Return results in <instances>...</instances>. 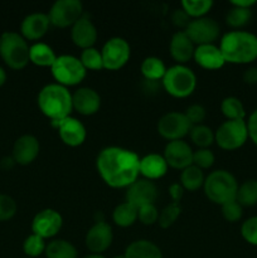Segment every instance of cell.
<instances>
[{
  "label": "cell",
  "instance_id": "obj_1",
  "mask_svg": "<svg viewBox=\"0 0 257 258\" xmlns=\"http://www.w3.org/2000/svg\"><path fill=\"white\" fill-rule=\"evenodd\" d=\"M96 168L108 186L128 188L140 175V158L128 149L108 146L97 155Z\"/></svg>",
  "mask_w": 257,
  "mask_h": 258
},
{
  "label": "cell",
  "instance_id": "obj_2",
  "mask_svg": "<svg viewBox=\"0 0 257 258\" xmlns=\"http://www.w3.org/2000/svg\"><path fill=\"white\" fill-rule=\"evenodd\" d=\"M219 49L226 63L247 64L257 59V35L244 30H231L221 38Z\"/></svg>",
  "mask_w": 257,
  "mask_h": 258
},
{
  "label": "cell",
  "instance_id": "obj_3",
  "mask_svg": "<svg viewBox=\"0 0 257 258\" xmlns=\"http://www.w3.org/2000/svg\"><path fill=\"white\" fill-rule=\"evenodd\" d=\"M37 102L43 115L52 121L70 117L73 110L72 93L67 87L58 83L44 86L38 93Z\"/></svg>",
  "mask_w": 257,
  "mask_h": 258
},
{
  "label": "cell",
  "instance_id": "obj_4",
  "mask_svg": "<svg viewBox=\"0 0 257 258\" xmlns=\"http://www.w3.org/2000/svg\"><path fill=\"white\" fill-rule=\"evenodd\" d=\"M203 189L209 201L213 202L214 204L223 206L228 202L236 201L238 183L233 174L221 169V170L212 171L207 176Z\"/></svg>",
  "mask_w": 257,
  "mask_h": 258
},
{
  "label": "cell",
  "instance_id": "obj_5",
  "mask_svg": "<svg viewBox=\"0 0 257 258\" xmlns=\"http://www.w3.org/2000/svg\"><path fill=\"white\" fill-rule=\"evenodd\" d=\"M29 48L19 33L4 32L0 35V57L12 70H23L29 63Z\"/></svg>",
  "mask_w": 257,
  "mask_h": 258
},
{
  "label": "cell",
  "instance_id": "obj_6",
  "mask_svg": "<svg viewBox=\"0 0 257 258\" xmlns=\"http://www.w3.org/2000/svg\"><path fill=\"white\" fill-rule=\"evenodd\" d=\"M161 82L164 90L175 98L188 97L197 87L196 73L184 64H176L168 68Z\"/></svg>",
  "mask_w": 257,
  "mask_h": 258
},
{
  "label": "cell",
  "instance_id": "obj_7",
  "mask_svg": "<svg viewBox=\"0 0 257 258\" xmlns=\"http://www.w3.org/2000/svg\"><path fill=\"white\" fill-rule=\"evenodd\" d=\"M52 76L58 85L70 87L82 82L86 77V68L81 63L80 58L70 54L58 55L50 67Z\"/></svg>",
  "mask_w": 257,
  "mask_h": 258
},
{
  "label": "cell",
  "instance_id": "obj_8",
  "mask_svg": "<svg viewBox=\"0 0 257 258\" xmlns=\"http://www.w3.org/2000/svg\"><path fill=\"white\" fill-rule=\"evenodd\" d=\"M248 139L247 122L244 120H227L214 133V141L223 150H237Z\"/></svg>",
  "mask_w": 257,
  "mask_h": 258
},
{
  "label": "cell",
  "instance_id": "obj_9",
  "mask_svg": "<svg viewBox=\"0 0 257 258\" xmlns=\"http://www.w3.org/2000/svg\"><path fill=\"white\" fill-rule=\"evenodd\" d=\"M82 15L83 5L80 0H57L48 13L50 24L58 28L72 27Z\"/></svg>",
  "mask_w": 257,
  "mask_h": 258
},
{
  "label": "cell",
  "instance_id": "obj_10",
  "mask_svg": "<svg viewBox=\"0 0 257 258\" xmlns=\"http://www.w3.org/2000/svg\"><path fill=\"white\" fill-rule=\"evenodd\" d=\"M130 45L121 37L110 38L101 49L103 68L108 71H118L130 59Z\"/></svg>",
  "mask_w": 257,
  "mask_h": 258
},
{
  "label": "cell",
  "instance_id": "obj_11",
  "mask_svg": "<svg viewBox=\"0 0 257 258\" xmlns=\"http://www.w3.org/2000/svg\"><path fill=\"white\" fill-rule=\"evenodd\" d=\"M184 32L194 43V45L214 44L221 34V27L212 18L203 17L190 20Z\"/></svg>",
  "mask_w": 257,
  "mask_h": 258
},
{
  "label": "cell",
  "instance_id": "obj_12",
  "mask_svg": "<svg viewBox=\"0 0 257 258\" xmlns=\"http://www.w3.org/2000/svg\"><path fill=\"white\" fill-rule=\"evenodd\" d=\"M191 125L183 112H168L159 120L158 133L161 138L169 141L183 140L190 133Z\"/></svg>",
  "mask_w": 257,
  "mask_h": 258
},
{
  "label": "cell",
  "instance_id": "obj_13",
  "mask_svg": "<svg viewBox=\"0 0 257 258\" xmlns=\"http://www.w3.org/2000/svg\"><path fill=\"white\" fill-rule=\"evenodd\" d=\"M63 224L62 216L54 209H43L38 212L32 221L33 234L42 237L43 239L52 238L60 231Z\"/></svg>",
  "mask_w": 257,
  "mask_h": 258
},
{
  "label": "cell",
  "instance_id": "obj_14",
  "mask_svg": "<svg viewBox=\"0 0 257 258\" xmlns=\"http://www.w3.org/2000/svg\"><path fill=\"white\" fill-rule=\"evenodd\" d=\"M52 126L58 130L60 140L71 148H76L85 143L87 131L85 125L75 117H66L63 120L52 121Z\"/></svg>",
  "mask_w": 257,
  "mask_h": 258
},
{
  "label": "cell",
  "instance_id": "obj_15",
  "mask_svg": "<svg viewBox=\"0 0 257 258\" xmlns=\"http://www.w3.org/2000/svg\"><path fill=\"white\" fill-rule=\"evenodd\" d=\"M158 198V189L155 184L148 179H138L126 190V202L135 208L150 206Z\"/></svg>",
  "mask_w": 257,
  "mask_h": 258
},
{
  "label": "cell",
  "instance_id": "obj_16",
  "mask_svg": "<svg viewBox=\"0 0 257 258\" xmlns=\"http://www.w3.org/2000/svg\"><path fill=\"white\" fill-rule=\"evenodd\" d=\"M164 159L170 168L184 170L193 165V150L184 140L169 141L164 149Z\"/></svg>",
  "mask_w": 257,
  "mask_h": 258
},
{
  "label": "cell",
  "instance_id": "obj_17",
  "mask_svg": "<svg viewBox=\"0 0 257 258\" xmlns=\"http://www.w3.org/2000/svg\"><path fill=\"white\" fill-rule=\"evenodd\" d=\"M113 239L112 228L106 222H96L86 234L85 243L91 253L102 254L111 246Z\"/></svg>",
  "mask_w": 257,
  "mask_h": 258
},
{
  "label": "cell",
  "instance_id": "obj_18",
  "mask_svg": "<svg viewBox=\"0 0 257 258\" xmlns=\"http://www.w3.org/2000/svg\"><path fill=\"white\" fill-rule=\"evenodd\" d=\"M39 141L33 135H23L13 145V160L19 165H29L39 155Z\"/></svg>",
  "mask_w": 257,
  "mask_h": 258
},
{
  "label": "cell",
  "instance_id": "obj_19",
  "mask_svg": "<svg viewBox=\"0 0 257 258\" xmlns=\"http://www.w3.org/2000/svg\"><path fill=\"white\" fill-rule=\"evenodd\" d=\"M50 20L45 13H32L23 19L20 34L25 40H38L47 34Z\"/></svg>",
  "mask_w": 257,
  "mask_h": 258
},
{
  "label": "cell",
  "instance_id": "obj_20",
  "mask_svg": "<svg viewBox=\"0 0 257 258\" xmlns=\"http://www.w3.org/2000/svg\"><path fill=\"white\" fill-rule=\"evenodd\" d=\"M73 110L83 116H91L98 112L101 107V97L93 88L81 87L72 95Z\"/></svg>",
  "mask_w": 257,
  "mask_h": 258
},
{
  "label": "cell",
  "instance_id": "obj_21",
  "mask_svg": "<svg viewBox=\"0 0 257 258\" xmlns=\"http://www.w3.org/2000/svg\"><path fill=\"white\" fill-rule=\"evenodd\" d=\"M71 28V38L77 47L82 49L93 47L97 40V29L87 17L82 15Z\"/></svg>",
  "mask_w": 257,
  "mask_h": 258
},
{
  "label": "cell",
  "instance_id": "obj_22",
  "mask_svg": "<svg viewBox=\"0 0 257 258\" xmlns=\"http://www.w3.org/2000/svg\"><path fill=\"white\" fill-rule=\"evenodd\" d=\"M193 58L199 67L209 71L219 70L226 63L221 49L216 44L197 45Z\"/></svg>",
  "mask_w": 257,
  "mask_h": 258
},
{
  "label": "cell",
  "instance_id": "obj_23",
  "mask_svg": "<svg viewBox=\"0 0 257 258\" xmlns=\"http://www.w3.org/2000/svg\"><path fill=\"white\" fill-rule=\"evenodd\" d=\"M194 49H196L194 43L189 39L184 30H178L174 33L170 39V44H169V52H170L171 58L178 62V64L189 62L193 58Z\"/></svg>",
  "mask_w": 257,
  "mask_h": 258
},
{
  "label": "cell",
  "instance_id": "obj_24",
  "mask_svg": "<svg viewBox=\"0 0 257 258\" xmlns=\"http://www.w3.org/2000/svg\"><path fill=\"white\" fill-rule=\"evenodd\" d=\"M168 168L164 156L159 154H149L140 158V174L148 180L153 181L163 178L168 171Z\"/></svg>",
  "mask_w": 257,
  "mask_h": 258
},
{
  "label": "cell",
  "instance_id": "obj_25",
  "mask_svg": "<svg viewBox=\"0 0 257 258\" xmlns=\"http://www.w3.org/2000/svg\"><path fill=\"white\" fill-rule=\"evenodd\" d=\"M125 258H163L160 248L148 239H138L126 248Z\"/></svg>",
  "mask_w": 257,
  "mask_h": 258
},
{
  "label": "cell",
  "instance_id": "obj_26",
  "mask_svg": "<svg viewBox=\"0 0 257 258\" xmlns=\"http://www.w3.org/2000/svg\"><path fill=\"white\" fill-rule=\"evenodd\" d=\"M55 53L45 43H34L29 48V62L38 67H52L54 63Z\"/></svg>",
  "mask_w": 257,
  "mask_h": 258
},
{
  "label": "cell",
  "instance_id": "obj_27",
  "mask_svg": "<svg viewBox=\"0 0 257 258\" xmlns=\"http://www.w3.org/2000/svg\"><path fill=\"white\" fill-rule=\"evenodd\" d=\"M168 68L165 67L163 60L158 57H148L143 60L140 66L141 75L149 82L163 80Z\"/></svg>",
  "mask_w": 257,
  "mask_h": 258
},
{
  "label": "cell",
  "instance_id": "obj_28",
  "mask_svg": "<svg viewBox=\"0 0 257 258\" xmlns=\"http://www.w3.org/2000/svg\"><path fill=\"white\" fill-rule=\"evenodd\" d=\"M138 214L139 209L135 208L133 204L127 203H121L113 209L112 213V219L115 222V224H117L118 227H122V228H127L131 227L136 221H138Z\"/></svg>",
  "mask_w": 257,
  "mask_h": 258
},
{
  "label": "cell",
  "instance_id": "obj_29",
  "mask_svg": "<svg viewBox=\"0 0 257 258\" xmlns=\"http://www.w3.org/2000/svg\"><path fill=\"white\" fill-rule=\"evenodd\" d=\"M47 258H77L76 247L66 239H54L47 244L44 252Z\"/></svg>",
  "mask_w": 257,
  "mask_h": 258
},
{
  "label": "cell",
  "instance_id": "obj_30",
  "mask_svg": "<svg viewBox=\"0 0 257 258\" xmlns=\"http://www.w3.org/2000/svg\"><path fill=\"white\" fill-rule=\"evenodd\" d=\"M204 174L203 170L197 168L196 165H190L181 170L180 174V185L185 190L196 191L204 185Z\"/></svg>",
  "mask_w": 257,
  "mask_h": 258
},
{
  "label": "cell",
  "instance_id": "obj_31",
  "mask_svg": "<svg viewBox=\"0 0 257 258\" xmlns=\"http://www.w3.org/2000/svg\"><path fill=\"white\" fill-rule=\"evenodd\" d=\"M236 201L242 207H253L257 204V180L249 179L238 185Z\"/></svg>",
  "mask_w": 257,
  "mask_h": 258
},
{
  "label": "cell",
  "instance_id": "obj_32",
  "mask_svg": "<svg viewBox=\"0 0 257 258\" xmlns=\"http://www.w3.org/2000/svg\"><path fill=\"white\" fill-rule=\"evenodd\" d=\"M221 111L227 120H244L246 116V110L242 101L233 96L226 97L222 101Z\"/></svg>",
  "mask_w": 257,
  "mask_h": 258
},
{
  "label": "cell",
  "instance_id": "obj_33",
  "mask_svg": "<svg viewBox=\"0 0 257 258\" xmlns=\"http://www.w3.org/2000/svg\"><path fill=\"white\" fill-rule=\"evenodd\" d=\"M189 136H190L191 143L198 146V149H208L214 143L213 130L203 123L191 126Z\"/></svg>",
  "mask_w": 257,
  "mask_h": 258
},
{
  "label": "cell",
  "instance_id": "obj_34",
  "mask_svg": "<svg viewBox=\"0 0 257 258\" xmlns=\"http://www.w3.org/2000/svg\"><path fill=\"white\" fill-rule=\"evenodd\" d=\"M180 5L181 9L189 18L198 19V18L206 17L207 13L213 7V2L212 0H183Z\"/></svg>",
  "mask_w": 257,
  "mask_h": 258
},
{
  "label": "cell",
  "instance_id": "obj_35",
  "mask_svg": "<svg viewBox=\"0 0 257 258\" xmlns=\"http://www.w3.org/2000/svg\"><path fill=\"white\" fill-rule=\"evenodd\" d=\"M252 18V10L246 9V8L232 7L231 10L226 15V23L231 28L239 29L249 23Z\"/></svg>",
  "mask_w": 257,
  "mask_h": 258
},
{
  "label": "cell",
  "instance_id": "obj_36",
  "mask_svg": "<svg viewBox=\"0 0 257 258\" xmlns=\"http://www.w3.org/2000/svg\"><path fill=\"white\" fill-rule=\"evenodd\" d=\"M80 60L83 64V67L86 68V71H100L103 68V60L101 50L96 49V48L93 47L83 49L82 53H81Z\"/></svg>",
  "mask_w": 257,
  "mask_h": 258
},
{
  "label": "cell",
  "instance_id": "obj_37",
  "mask_svg": "<svg viewBox=\"0 0 257 258\" xmlns=\"http://www.w3.org/2000/svg\"><path fill=\"white\" fill-rule=\"evenodd\" d=\"M45 248H47L45 239L33 233L29 237H27L24 243H23V251H24L28 258L39 257L40 254L44 253Z\"/></svg>",
  "mask_w": 257,
  "mask_h": 258
},
{
  "label": "cell",
  "instance_id": "obj_38",
  "mask_svg": "<svg viewBox=\"0 0 257 258\" xmlns=\"http://www.w3.org/2000/svg\"><path fill=\"white\" fill-rule=\"evenodd\" d=\"M181 208L179 206V203H171L169 206H166L165 208L161 211V213L159 214V224H160L161 228H169V227L173 226L175 223V221L178 219V217L180 216Z\"/></svg>",
  "mask_w": 257,
  "mask_h": 258
},
{
  "label": "cell",
  "instance_id": "obj_39",
  "mask_svg": "<svg viewBox=\"0 0 257 258\" xmlns=\"http://www.w3.org/2000/svg\"><path fill=\"white\" fill-rule=\"evenodd\" d=\"M17 202L7 194H0V222L10 221L17 214Z\"/></svg>",
  "mask_w": 257,
  "mask_h": 258
},
{
  "label": "cell",
  "instance_id": "obj_40",
  "mask_svg": "<svg viewBox=\"0 0 257 258\" xmlns=\"http://www.w3.org/2000/svg\"><path fill=\"white\" fill-rule=\"evenodd\" d=\"M214 154L209 149H198L193 151V165L199 169H209L214 164Z\"/></svg>",
  "mask_w": 257,
  "mask_h": 258
},
{
  "label": "cell",
  "instance_id": "obj_41",
  "mask_svg": "<svg viewBox=\"0 0 257 258\" xmlns=\"http://www.w3.org/2000/svg\"><path fill=\"white\" fill-rule=\"evenodd\" d=\"M241 236L247 243L257 246V217L246 219L241 227Z\"/></svg>",
  "mask_w": 257,
  "mask_h": 258
},
{
  "label": "cell",
  "instance_id": "obj_42",
  "mask_svg": "<svg viewBox=\"0 0 257 258\" xmlns=\"http://www.w3.org/2000/svg\"><path fill=\"white\" fill-rule=\"evenodd\" d=\"M222 207V216L226 219L227 222H231V223H234V222H238L242 217V208L243 207L238 203L237 201L228 202V203L223 204Z\"/></svg>",
  "mask_w": 257,
  "mask_h": 258
},
{
  "label": "cell",
  "instance_id": "obj_43",
  "mask_svg": "<svg viewBox=\"0 0 257 258\" xmlns=\"http://www.w3.org/2000/svg\"><path fill=\"white\" fill-rule=\"evenodd\" d=\"M138 219L145 226H151V224L156 223L159 219V212L154 204L150 206H145L139 208Z\"/></svg>",
  "mask_w": 257,
  "mask_h": 258
},
{
  "label": "cell",
  "instance_id": "obj_44",
  "mask_svg": "<svg viewBox=\"0 0 257 258\" xmlns=\"http://www.w3.org/2000/svg\"><path fill=\"white\" fill-rule=\"evenodd\" d=\"M184 115L186 116V118H188V121L190 122L191 126H196L203 123V121L206 120L207 112L206 108L202 105H191L186 108Z\"/></svg>",
  "mask_w": 257,
  "mask_h": 258
},
{
  "label": "cell",
  "instance_id": "obj_45",
  "mask_svg": "<svg viewBox=\"0 0 257 258\" xmlns=\"http://www.w3.org/2000/svg\"><path fill=\"white\" fill-rule=\"evenodd\" d=\"M171 22L174 23V25L179 28H184L185 29L188 27V24L190 23V18L185 14L183 9H176L174 10L173 14H171Z\"/></svg>",
  "mask_w": 257,
  "mask_h": 258
},
{
  "label": "cell",
  "instance_id": "obj_46",
  "mask_svg": "<svg viewBox=\"0 0 257 258\" xmlns=\"http://www.w3.org/2000/svg\"><path fill=\"white\" fill-rule=\"evenodd\" d=\"M247 122V130H248V138L253 141L254 145H257V110L249 115Z\"/></svg>",
  "mask_w": 257,
  "mask_h": 258
},
{
  "label": "cell",
  "instance_id": "obj_47",
  "mask_svg": "<svg viewBox=\"0 0 257 258\" xmlns=\"http://www.w3.org/2000/svg\"><path fill=\"white\" fill-rule=\"evenodd\" d=\"M183 193H184V188L179 183H174L169 186V194H170L174 203H179L180 198L183 197Z\"/></svg>",
  "mask_w": 257,
  "mask_h": 258
},
{
  "label": "cell",
  "instance_id": "obj_48",
  "mask_svg": "<svg viewBox=\"0 0 257 258\" xmlns=\"http://www.w3.org/2000/svg\"><path fill=\"white\" fill-rule=\"evenodd\" d=\"M243 81L247 85H256L257 83V67H249L243 72Z\"/></svg>",
  "mask_w": 257,
  "mask_h": 258
},
{
  "label": "cell",
  "instance_id": "obj_49",
  "mask_svg": "<svg viewBox=\"0 0 257 258\" xmlns=\"http://www.w3.org/2000/svg\"><path fill=\"white\" fill-rule=\"evenodd\" d=\"M254 4H256L254 0H233V2H231L232 7L246 8V9H251Z\"/></svg>",
  "mask_w": 257,
  "mask_h": 258
},
{
  "label": "cell",
  "instance_id": "obj_50",
  "mask_svg": "<svg viewBox=\"0 0 257 258\" xmlns=\"http://www.w3.org/2000/svg\"><path fill=\"white\" fill-rule=\"evenodd\" d=\"M7 78H8L7 72H5L4 68L0 67V87L5 85V82H7Z\"/></svg>",
  "mask_w": 257,
  "mask_h": 258
},
{
  "label": "cell",
  "instance_id": "obj_51",
  "mask_svg": "<svg viewBox=\"0 0 257 258\" xmlns=\"http://www.w3.org/2000/svg\"><path fill=\"white\" fill-rule=\"evenodd\" d=\"M83 258H106L103 254H98V253H90L87 256H85Z\"/></svg>",
  "mask_w": 257,
  "mask_h": 258
},
{
  "label": "cell",
  "instance_id": "obj_52",
  "mask_svg": "<svg viewBox=\"0 0 257 258\" xmlns=\"http://www.w3.org/2000/svg\"><path fill=\"white\" fill-rule=\"evenodd\" d=\"M112 258H125V256H123V254H121V256H115V257H112Z\"/></svg>",
  "mask_w": 257,
  "mask_h": 258
},
{
  "label": "cell",
  "instance_id": "obj_53",
  "mask_svg": "<svg viewBox=\"0 0 257 258\" xmlns=\"http://www.w3.org/2000/svg\"><path fill=\"white\" fill-rule=\"evenodd\" d=\"M27 258H28V257H27Z\"/></svg>",
  "mask_w": 257,
  "mask_h": 258
}]
</instances>
